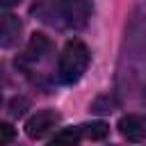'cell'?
<instances>
[{"label":"cell","mask_w":146,"mask_h":146,"mask_svg":"<svg viewBox=\"0 0 146 146\" xmlns=\"http://www.w3.org/2000/svg\"><path fill=\"white\" fill-rule=\"evenodd\" d=\"M21 21L11 14H0V48H11L21 36Z\"/></svg>","instance_id":"obj_5"},{"label":"cell","mask_w":146,"mask_h":146,"mask_svg":"<svg viewBox=\"0 0 146 146\" xmlns=\"http://www.w3.org/2000/svg\"><path fill=\"white\" fill-rule=\"evenodd\" d=\"M80 139H82L80 125H78V128H62V130L48 141V146H78Z\"/></svg>","instance_id":"obj_7"},{"label":"cell","mask_w":146,"mask_h":146,"mask_svg":"<svg viewBox=\"0 0 146 146\" xmlns=\"http://www.w3.org/2000/svg\"><path fill=\"white\" fill-rule=\"evenodd\" d=\"M116 128L132 144L146 141V116L144 114H125V116L119 119V125Z\"/></svg>","instance_id":"obj_4"},{"label":"cell","mask_w":146,"mask_h":146,"mask_svg":"<svg viewBox=\"0 0 146 146\" xmlns=\"http://www.w3.org/2000/svg\"><path fill=\"white\" fill-rule=\"evenodd\" d=\"M89 48L80 41V39H71L66 46H64V50H62V55H59V64H57V75H59V80L64 82V84H75L82 75H84V71H87V66H89Z\"/></svg>","instance_id":"obj_1"},{"label":"cell","mask_w":146,"mask_h":146,"mask_svg":"<svg viewBox=\"0 0 146 146\" xmlns=\"http://www.w3.org/2000/svg\"><path fill=\"white\" fill-rule=\"evenodd\" d=\"M59 121H62L59 112H55V110H41V112L32 114V116L27 119V123H25V135H27L30 139H41V137H46L50 130H55V125H57Z\"/></svg>","instance_id":"obj_3"},{"label":"cell","mask_w":146,"mask_h":146,"mask_svg":"<svg viewBox=\"0 0 146 146\" xmlns=\"http://www.w3.org/2000/svg\"><path fill=\"white\" fill-rule=\"evenodd\" d=\"M50 41L43 36V34H32V39H30V46L25 48V55H23V59H27V62H39V59H43L48 52H50Z\"/></svg>","instance_id":"obj_6"},{"label":"cell","mask_w":146,"mask_h":146,"mask_svg":"<svg viewBox=\"0 0 146 146\" xmlns=\"http://www.w3.org/2000/svg\"><path fill=\"white\" fill-rule=\"evenodd\" d=\"M25 107H27V100H25V98H14L9 112H11V116H21V114L25 112Z\"/></svg>","instance_id":"obj_10"},{"label":"cell","mask_w":146,"mask_h":146,"mask_svg":"<svg viewBox=\"0 0 146 146\" xmlns=\"http://www.w3.org/2000/svg\"><path fill=\"white\" fill-rule=\"evenodd\" d=\"M80 132H82V137L98 141V139H105V137H107L110 125H107L105 121H91V123H82V125H80Z\"/></svg>","instance_id":"obj_8"},{"label":"cell","mask_w":146,"mask_h":146,"mask_svg":"<svg viewBox=\"0 0 146 146\" xmlns=\"http://www.w3.org/2000/svg\"><path fill=\"white\" fill-rule=\"evenodd\" d=\"M16 139V128L11 125V123H5V121H0V146H7V144H11Z\"/></svg>","instance_id":"obj_9"},{"label":"cell","mask_w":146,"mask_h":146,"mask_svg":"<svg viewBox=\"0 0 146 146\" xmlns=\"http://www.w3.org/2000/svg\"><path fill=\"white\" fill-rule=\"evenodd\" d=\"M0 105H2V91H0Z\"/></svg>","instance_id":"obj_12"},{"label":"cell","mask_w":146,"mask_h":146,"mask_svg":"<svg viewBox=\"0 0 146 146\" xmlns=\"http://www.w3.org/2000/svg\"><path fill=\"white\" fill-rule=\"evenodd\" d=\"M59 11L68 27L82 30L91 16V0H62Z\"/></svg>","instance_id":"obj_2"},{"label":"cell","mask_w":146,"mask_h":146,"mask_svg":"<svg viewBox=\"0 0 146 146\" xmlns=\"http://www.w3.org/2000/svg\"><path fill=\"white\" fill-rule=\"evenodd\" d=\"M23 0H0V9H11L16 5H21Z\"/></svg>","instance_id":"obj_11"}]
</instances>
